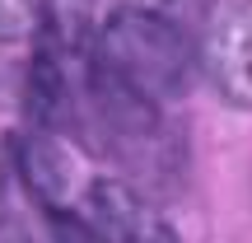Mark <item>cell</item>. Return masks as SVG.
I'll list each match as a JSON object with an SVG mask.
<instances>
[{
	"mask_svg": "<svg viewBox=\"0 0 252 243\" xmlns=\"http://www.w3.org/2000/svg\"><path fill=\"white\" fill-rule=\"evenodd\" d=\"M94 56L112 75L150 103H173L196 84L201 56L191 47L187 28L159 5L126 0L112 5L108 19L94 33Z\"/></svg>",
	"mask_w": 252,
	"mask_h": 243,
	"instance_id": "1",
	"label": "cell"
},
{
	"mask_svg": "<svg viewBox=\"0 0 252 243\" xmlns=\"http://www.w3.org/2000/svg\"><path fill=\"white\" fill-rule=\"evenodd\" d=\"M201 70L229 108L252 112V0H220L206 14Z\"/></svg>",
	"mask_w": 252,
	"mask_h": 243,
	"instance_id": "3",
	"label": "cell"
},
{
	"mask_svg": "<svg viewBox=\"0 0 252 243\" xmlns=\"http://www.w3.org/2000/svg\"><path fill=\"white\" fill-rule=\"evenodd\" d=\"M75 220L94 234V243H182L159 206L122 178H89Z\"/></svg>",
	"mask_w": 252,
	"mask_h": 243,
	"instance_id": "2",
	"label": "cell"
},
{
	"mask_svg": "<svg viewBox=\"0 0 252 243\" xmlns=\"http://www.w3.org/2000/svg\"><path fill=\"white\" fill-rule=\"evenodd\" d=\"M0 243H33L24 234V229H9V225H0Z\"/></svg>",
	"mask_w": 252,
	"mask_h": 243,
	"instance_id": "6",
	"label": "cell"
},
{
	"mask_svg": "<svg viewBox=\"0 0 252 243\" xmlns=\"http://www.w3.org/2000/svg\"><path fill=\"white\" fill-rule=\"evenodd\" d=\"M47 28L42 0H0V42H28Z\"/></svg>",
	"mask_w": 252,
	"mask_h": 243,
	"instance_id": "5",
	"label": "cell"
},
{
	"mask_svg": "<svg viewBox=\"0 0 252 243\" xmlns=\"http://www.w3.org/2000/svg\"><path fill=\"white\" fill-rule=\"evenodd\" d=\"M14 164H19V178H24L28 197L42 206V215H75L84 187H89V173L56 140V131L42 126V131L14 136Z\"/></svg>",
	"mask_w": 252,
	"mask_h": 243,
	"instance_id": "4",
	"label": "cell"
},
{
	"mask_svg": "<svg viewBox=\"0 0 252 243\" xmlns=\"http://www.w3.org/2000/svg\"><path fill=\"white\" fill-rule=\"evenodd\" d=\"M0 206H5V173H0Z\"/></svg>",
	"mask_w": 252,
	"mask_h": 243,
	"instance_id": "7",
	"label": "cell"
}]
</instances>
